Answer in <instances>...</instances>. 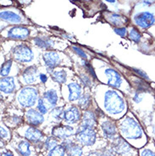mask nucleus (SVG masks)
I'll return each instance as SVG.
<instances>
[{"label":"nucleus","mask_w":155,"mask_h":156,"mask_svg":"<svg viewBox=\"0 0 155 156\" xmlns=\"http://www.w3.org/2000/svg\"><path fill=\"white\" fill-rule=\"evenodd\" d=\"M129 37L132 39V41H134L136 43H138V42H140V40H141L142 36H141L140 32L136 30V28L132 27L130 31H129Z\"/></svg>","instance_id":"29"},{"label":"nucleus","mask_w":155,"mask_h":156,"mask_svg":"<svg viewBox=\"0 0 155 156\" xmlns=\"http://www.w3.org/2000/svg\"><path fill=\"white\" fill-rule=\"evenodd\" d=\"M30 36V30L22 26H16L10 28L7 32V37L14 39H26Z\"/></svg>","instance_id":"9"},{"label":"nucleus","mask_w":155,"mask_h":156,"mask_svg":"<svg viewBox=\"0 0 155 156\" xmlns=\"http://www.w3.org/2000/svg\"><path fill=\"white\" fill-rule=\"evenodd\" d=\"M134 70H135V72H136V74H138L139 76H143V77H144L145 79H147V80H148V76H147V75H146V73H144V72H143L142 70H136V69H134Z\"/></svg>","instance_id":"39"},{"label":"nucleus","mask_w":155,"mask_h":156,"mask_svg":"<svg viewBox=\"0 0 155 156\" xmlns=\"http://www.w3.org/2000/svg\"><path fill=\"white\" fill-rule=\"evenodd\" d=\"M16 89L15 78L5 77L1 79V92L4 94H11Z\"/></svg>","instance_id":"16"},{"label":"nucleus","mask_w":155,"mask_h":156,"mask_svg":"<svg viewBox=\"0 0 155 156\" xmlns=\"http://www.w3.org/2000/svg\"><path fill=\"white\" fill-rule=\"evenodd\" d=\"M34 43L37 46L42 48H50L53 46V41L49 38L46 37H36L34 38Z\"/></svg>","instance_id":"24"},{"label":"nucleus","mask_w":155,"mask_h":156,"mask_svg":"<svg viewBox=\"0 0 155 156\" xmlns=\"http://www.w3.org/2000/svg\"><path fill=\"white\" fill-rule=\"evenodd\" d=\"M96 124V116L91 111H86L83 115L82 118V125L83 127H88L93 128V126Z\"/></svg>","instance_id":"19"},{"label":"nucleus","mask_w":155,"mask_h":156,"mask_svg":"<svg viewBox=\"0 0 155 156\" xmlns=\"http://www.w3.org/2000/svg\"><path fill=\"white\" fill-rule=\"evenodd\" d=\"M43 59L44 61V64L48 70H52L55 67H56L58 65H60L62 62V58L60 56V54L57 52H47L43 54Z\"/></svg>","instance_id":"8"},{"label":"nucleus","mask_w":155,"mask_h":156,"mask_svg":"<svg viewBox=\"0 0 155 156\" xmlns=\"http://www.w3.org/2000/svg\"><path fill=\"white\" fill-rule=\"evenodd\" d=\"M106 2L108 3H110V4H114L115 3V0H105Z\"/></svg>","instance_id":"45"},{"label":"nucleus","mask_w":155,"mask_h":156,"mask_svg":"<svg viewBox=\"0 0 155 156\" xmlns=\"http://www.w3.org/2000/svg\"><path fill=\"white\" fill-rule=\"evenodd\" d=\"M65 153V148L64 146L57 145L56 147L51 149L50 152L48 154V156H64Z\"/></svg>","instance_id":"27"},{"label":"nucleus","mask_w":155,"mask_h":156,"mask_svg":"<svg viewBox=\"0 0 155 156\" xmlns=\"http://www.w3.org/2000/svg\"><path fill=\"white\" fill-rule=\"evenodd\" d=\"M141 156H155V154L149 149H144L141 153Z\"/></svg>","instance_id":"37"},{"label":"nucleus","mask_w":155,"mask_h":156,"mask_svg":"<svg viewBox=\"0 0 155 156\" xmlns=\"http://www.w3.org/2000/svg\"><path fill=\"white\" fill-rule=\"evenodd\" d=\"M74 133V128L70 126H58L53 130V134L59 139H65Z\"/></svg>","instance_id":"12"},{"label":"nucleus","mask_w":155,"mask_h":156,"mask_svg":"<svg viewBox=\"0 0 155 156\" xmlns=\"http://www.w3.org/2000/svg\"><path fill=\"white\" fill-rule=\"evenodd\" d=\"M105 18L109 21V23L114 26H123L127 22V19L124 16L114 14V13H105Z\"/></svg>","instance_id":"17"},{"label":"nucleus","mask_w":155,"mask_h":156,"mask_svg":"<svg viewBox=\"0 0 155 156\" xmlns=\"http://www.w3.org/2000/svg\"><path fill=\"white\" fill-rule=\"evenodd\" d=\"M114 32L116 33L117 35L120 36L122 37H125V36L127 35V30L125 27H119V28H115L114 30Z\"/></svg>","instance_id":"33"},{"label":"nucleus","mask_w":155,"mask_h":156,"mask_svg":"<svg viewBox=\"0 0 155 156\" xmlns=\"http://www.w3.org/2000/svg\"><path fill=\"white\" fill-rule=\"evenodd\" d=\"M21 3H28L29 1H31V0H19Z\"/></svg>","instance_id":"46"},{"label":"nucleus","mask_w":155,"mask_h":156,"mask_svg":"<svg viewBox=\"0 0 155 156\" xmlns=\"http://www.w3.org/2000/svg\"><path fill=\"white\" fill-rule=\"evenodd\" d=\"M104 73L106 76L108 77L109 85L114 87H120L122 85V82H123L122 77L117 71L110 68H108L104 70Z\"/></svg>","instance_id":"11"},{"label":"nucleus","mask_w":155,"mask_h":156,"mask_svg":"<svg viewBox=\"0 0 155 156\" xmlns=\"http://www.w3.org/2000/svg\"><path fill=\"white\" fill-rule=\"evenodd\" d=\"M67 87H68V91H69V95H68L69 101L74 102L77 99H80L82 92V87L78 83L71 82L67 86Z\"/></svg>","instance_id":"14"},{"label":"nucleus","mask_w":155,"mask_h":156,"mask_svg":"<svg viewBox=\"0 0 155 156\" xmlns=\"http://www.w3.org/2000/svg\"><path fill=\"white\" fill-rule=\"evenodd\" d=\"M8 133H7V131L5 130V129L3 127V126H1V138L3 139V138H5V137H7L8 136Z\"/></svg>","instance_id":"38"},{"label":"nucleus","mask_w":155,"mask_h":156,"mask_svg":"<svg viewBox=\"0 0 155 156\" xmlns=\"http://www.w3.org/2000/svg\"><path fill=\"white\" fill-rule=\"evenodd\" d=\"M104 109L110 115L122 113L125 108V100L122 96L114 90H107L104 98Z\"/></svg>","instance_id":"1"},{"label":"nucleus","mask_w":155,"mask_h":156,"mask_svg":"<svg viewBox=\"0 0 155 156\" xmlns=\"http://www.w3.org/2000/svg\"><path fill=\"white\" fill-rule=\"evenodd\" d=\"M120 130L125 137L128 139H137L141 137L143 134V131L139 124L134 119L129 117L125 118L122 121L120 125Z\"/></svg>","instance_id":"2"},{"label":"nucleus","mask_w":155,"mask_h":156,"mask_svg":"<svg viewBox=\"0 0 155 156\" xmlns=\"http://www.w3.org/2000/svg\"><path fill=\"white\" fill-rule=\"evenodd\" d=\"M43 98L48 105H51L52 106H55L57 105L58 96L55 90L49 89L46 92H44Z\"/></svg>","instance_id":"21"},{"label":"nucleus","mask_w":155,"mask_h":156,"mask_svg":"<svg viewBox=\"0 0 155 156\" xmlns=\"http://www.w3.org/2000/svg\"><path fill=\"white\" fill-rule=\"evenodd\" d=\"M37 79H40V72L36 66L29 67L22 74V81L26 85L35 83Z\"/></svg>","instance_id":"10"},{"label":"nucleus","mask_w":155,"mask_h":156,"mask_svg":"<svg viewBox=\"0 0 155 156\" xmlns=\"http://www.w3.org/2000/svg\"><path fill=\"white\" fill-rule=\"evenodd\" d=\"M81 78H82V82H83V83L85 84L86 86H91L92 82H91V79L89 78V76H87L86 75L83 74V75H82Z\"/></svg>","instance_id":"36"},{"label":"nucleus","mask_w":155,"mask_h":156,"mask_svg":"<svg viewBox=\"0 0 155 156\" xmlns=\"http://www.w3.org/2000/svg\"><path fill=\"white\" fill-rule=\"evenodd\" d=\"M46 146L47 148H49L51 150V149H53L55 147L57 146V142L55 139H53V138H49V139H48L46 141Z\"/></svg>","instance_id":"35"},{"label":"nucleus","mask_w":155,"mask_h":156,"mask_svg":"<svg viewBox=\"0 0 155 156\" xmlns=\"http://www.w3.org/2000/svg\"><path fill=\"white\" fill-rule=\"evenodd\" d=\"M1 156H14V155L12 154L11 153L6 152V153H4V154H2V155Z\"/></svg>","instance_id":"44"},{"label":"nucleus","mask_w":155,"mask_h":156,"mask_svg":"<svg viewBox=\"0 0 155 156\" xmlns=\"http://www.w3.org/2000/svg\"><path fill=\"white\" fill-rule=\"evenodd\" d=\"M102 128H103L105 136L107 137H113L116 134V127L111 121H104L102 125Z\"/></svg>","instance_id":"22"},{"label":"nucleus","mask_w":155,"mask_h":156,"mask_svg":"<svg viewBox=\"0 0 155 156\" xmlns=\"http://www.w3.org/2000/svg\"><path fill=\"white\" fill-rule=\"evenodd\" d=\"M64 147L65 148V150L68 153V156H82V148L75 144L73 142H65Z\"/></svg>","instance_id":"18"},{"label":"nucleus","mask_w":155,"mask_h":156,"mask_svg":"<svg viewBox=\"0 0 155 156\" xmlns=\"http://www.w3.org/2000/svg\"><path fill=\"white\" fill-rule=\"evenodd\" d=\"M13 66V62L11 60H8L7 62H5L1 67V76H6L10 73V70Z\"/></svg>","instance_id":"28"},{"label":"nucleus","mask_w":155,"mask_h":156,"mask_svg":"<svg viewBox=\"0 0 155 156\" xmlns=\"http://www.w3.org/2000/svg\"><path fill=\"white\" fill-rule=\"evenodd\" d=\"M37 100V91L34 87H24L17 96V101L23 107H31Z\"/></svg>","instance_id":"3"},{"label":"nucleus","mask_w":155,"mask_h":156,"mask_svg":"<svg viewBox=\"0 0 155 156\" xmlns=\"http://www.w3.org/2000/svg\"><path fill=\"white\" fill-rule=\"evenodd\" d=\"M134 100L136 102V103H139V102L142 101V98L140 97L138 94H136L135 96H134Z\"/></svg>","instance_id":"41"},{"label":"nucleus","mask_w":155,"mask_h":156,"mask_svg":"<svg viewBox=\"0 0 155 156\" xmlns=\"http://www.w3.org/2000/svg\"><path fill=\"white\" fill-rule=\"evenodd\" d=\"M88 156H103V155H102V154H100L99 153L93 152V153H91L90 154H88Z\"/></svg>","instance_id":"42"},{"label":"nucleus","mask_w":155,"mask_h":156,"mask_svg":"<svg viewBox=\"0 0 155 156\" xmlns=\"http://www.w3.org/2000/svg\"><path fill=\"white\" fill-rule=\"evenodd\" d=\"M25 136L29 140L33 141V142H38L43 138V133L37 129L30 126L26 129V131L25 133Z\"/></svg>","instance_id":"20"},{"label":"nucleus","mask_w":155,"mask_h":156,"mask_svg":"<svg viewBox=\"0 0 155 156\" xmlns=\"http://www.w3.org/2000/svg\"><path fill=\"white\" fill-rule=\"evenodd\" d=\"M18 150L23 156L31 155V150H30V144L26 141H22L18 145Z\"/></svg>","instance_id":"26"},{"label":"nucleus","mask_w":155,"mask_h":156,"mask_svg":"<svg viewBox=\"0 0 155 156\" xmlns=\"http://www.w3.org/2000/svg\"><path fill=\"white\" fill-rule=\"evenodd\" d=\"M13 56L16 60L20 63H29L33 59L34 54L30 47L26 44H19L12 50Z\"/></svg>","instance_id":"4"},{"label":"nucleus","mask_w":155,"mask_h":156,"mask_svg":"<svg viewBox=\"0 0 155 156\" xmlns=\"http://www.w3.org/2000/svg\"><path fill=\"white\" fill-rule=\"evenodd\" d=\"M52 78L56 82L64 84L67 81V74L65 70H55L52 73Z\"/></svg>","instance_id":"25"},{"label":"nucleus","mask_w":155,"mask_h":156,"mask_svg":"<svg viewBox=\"0 0 155 156\" xmlns=\"http://www.w3.org/2000/svg\"><path fill=\"white\" fill-rule=\"evenodd\" d=\"M115 149H116L117 153H119L120 154H126L129 152H131V150H132L130 145L121 139H119L117 142L116 145H115Z\"/></svg>","instance_id":"23"},{"label":"nucleus","mask_w":155,"mask_h":156,"mask_svg":"<svg viewBox=\"0 0 155 156\" xmlns=\"http://www.w3.org/2000/svg\"><path fill=\"white\" fill-rule=\"evenodd\" d=\"M90 102H91V97H90V95L89 94H85L82 97L80 98L78 104H79V105L82 106V108H85L86 109V108H87L89 106Z\"/></svg>","instance_id":"30"},{"label":"nucleus","mask_w":155,"mask_h":156,"mask_svg":"<svg viewBox=\"0 0 155 156\" xmlns=\"http://www.w3.org/2000/svg\"><path fill=\"white\" fill-rule=\"evenodd\" d=\"M81 118V115L80 112L76 107L75 106H70L68 109H66L65 110L64 113V119L67 122L70 123H75L80 120Z\"/></svg>","instance_id":"15"},{"label":"nucleus","mask_w":155,"mask_h":156,"mask_svg":"<svg viewBox=\"0 0 155 156\" xmlns=\"http://www.w3.org/2000/svg\"><path fill=\"white\" fill-rule=\"evenodd\" d=\"M26 120L27 121L31 124V125L37 126L42 124L43 122V114L41 112H38L35 109H29L26 111Z\"/></svg>","instance_id":"13"},{"label":"nucleus","mask_w":155,"mask_h":156,"mask_svg":"<svg viewBox=\"0 0 155 156\" xmlns=\"http://www.w3.org/2000/svg\"><path fill=\"white\" fill-rule=\"evenodd\" d=\"M155 0H144L143 3L146 4H151L153 2H154Z\"/></svg>","instance_id":"43"},{"label":"nucleus","mask_w":155,"mask_h":156,"mask_svg":"<svg viewBox=\"0 0 155 156\" xmlns=\"http://www.w3.org/2000/svg\"><path fill=\"white\" fill-rule=\"evenodd\" d=\"M2 20H4L9 24L18 25L24 22V16L19 11L15 9H2L0 13Z\"/></svg>","instance_id":"7"},{"label":"nucleus","mask_w":155,"mask_h":156,"mask_svg":"<svg viewBox=\"0 0 155 156\" xmlns=\"http://www.w3.org/2000/svg\"><path fill=\"white\" fill-rule=\"evenodd\" d=\"M134 22L143 29L151 27L155 22V16L151 12H140L134 16Z\"/></svg>","instance_id":"6"},{"label":"nucleus","mask_w":155,"mask_h":156,"mask_svg":"<svg viewBox=\"0 0 155 156\" xmlns=\"http://www.w3.org/2000/svg\"><path fill=\"white\" fill-rule=\"evenodd\" d=\"M64 113H65V110L62 107H58V108L53 109L52 115L56 120H62L64 119Z\"/></svg>","instance_id":"31"},{"label":"nucleus","mask_w":155,"mask_h":156,"mask_svg":"<svg viewBox=\"0 0 155 156\" xmlns=\"http://www.w3.org/2000/svg\"><path fill=\"white\" fill-rule=\"evenodd\" d=\"M37 109H38L39 112H41L42 114H46L48 112V108L44 103V99L39 98L37 100Z\"/></svg>","instance_id":"32"},{"label":"nucleus","mask_w":155,"mask_h":156,"mask_svg":"<svg viewBox=\"0 0 155 156\" xmlns=\"http://www.w3.org/2000/svg\"><path fill=\"white\" fill-rule=\"evenodd\" d=\"M40 81L43 83H45V82L48 81V77H47V76L45 74H40Z\"/></svg>","instance_id":"40"},{"label":"nucleus","mask_w":155,"mask_h":156,"mask_svg":"<svg viewBox=\"0 0 155 156\" xmlns=\"http://www.w3.org/2000/svg\"><path fill=\"white\" fill-rule=\"evenodd\" d=\"M72 48H73V50L80 57H82V58H84V59H86V58H87V56H86V53L84 52V51L82 50V49H81L80 48L78 47H72Z\"/></svg>","instance_id":"34"},{"label":"nucleus","mask_w":155,"mask_h":156,"mask_svg":"<svg viewBox=\"0 0 155 156\" xmlns=\"http://www.w3.org/2000/svg\"><path fill=\"white\" fill-rule=\"evenodd\" d=\"M76 139L82 145L90 146L93 145L96 140V133L93 128L82 126L76 133Z\"/></svg>","instance_id":"5"}]
</instances>
